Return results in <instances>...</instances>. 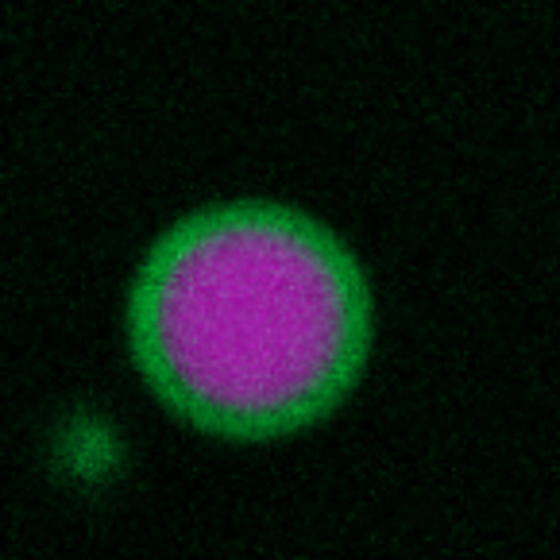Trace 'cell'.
<instances>
[{
	"label": "cell",
	"instance_id": "1",
	"mask_svg": "<svg viewBox=\"0 0 560 560\" xmlns=\"http://www.w3.org/2000/svg\"><path fill=\"white\" fill-rule=\"evenodd\" d=\"M132 352L174 413L224 438H279L355 383L371 302L314 217L240 201L178 221L132 290Z\"/></svg>",
	"mask_w": 560,
	"mask_h": 560
}]
</instances>
